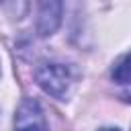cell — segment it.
<instances>
[{
  "label": "cell",
  "mask_w": 131,
  "mask_h": 131,
  "mask_svg": "<svg viewBox=\"0 0 131 131\" xmlns=\"http://www.w3.org/2000/svg\"><path fill=\"white\" fill-rule=\"evenodd\" d=\"M37 84L53 98L66 100L74 86V72L66 63H43L35 74Z\"/></svg>",
  "instance_id": "cell-1"
},
{
  "label": "cell",
  "mask_w": 131,
  "mask_h": 131,
  "mask_svg": "<svg viewBox=\"0 0 131 131\" xmlns=\"http://www.w3.org/2000/svg\"><path fill=\"white\" fill-rule=\"evenodd\" d=\"M14 131H49L43 108L37 100L25 98L14 117Z\"/></svg>",
  "instance_id": "cell-2"
},
{
  "label": "cell",
  "mask_w": 131,
  "mask_h": 131,
  "mask_svg": "<svg viewBox=\"0 0 131 131\" xmlns=\"http://www.w3.org/2000/svg\"><path fill=\"white\" fill-rule=\"evenodd\" d=\"M61 20V4L59 2H45L41 4L39 10V20H37V29L41 35H51Z\"/></svg>",
  "instance_id": "cell-3"
},
{
  "label": "cell",
  "mask_w": 131,
  "mask_h": 131,
  "mask_svg": "<svg viewBox=\"0 0 131 131\" xmlns=\"http://www.w3.org/2000/svg\"><path fill=\"white\" fill-rule=\"evenodd\" d=\"M113 80L117 84H131V53H127L113 68Z\"/></svg>",
  "instance_id": "cell-4"
},
{
  "label": "cell",
  "mask_w": 131,
  "mask_h": 131,
  "mask_svg": "<svg viewBox=\"0 0 131 131\" xmlns=\"http://www.w3.org/2000/svg\"><path fill=\"white\" fill-rule=\"evenodd\" d=\"M100 131H119V129H113V127H102Z\"/></svg>",
  "instance_id": "cell-5"
}]
</instances>
